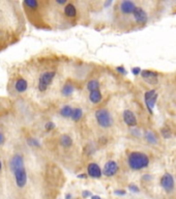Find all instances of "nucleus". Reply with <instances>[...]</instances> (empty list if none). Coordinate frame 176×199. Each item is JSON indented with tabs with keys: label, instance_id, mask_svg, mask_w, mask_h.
Returning <instances> with one entry per match:
<instances>
[{
	"label": "nucleus",
	"instance_id": "11",
	"mask_svg": "<svg viewBox=\"0 0 176 199\" xmlns=\"http://www.w3.org/2000/svg\"><path fill=\"white\" fill-rule=\"evenodd\" d=\"M87 175L93 178H100L103 175V172L96 163H90L87 166Z\"/></svg>",
	"mask_w": 176,
	"mask_h": 199
},
{
	"label": "nucleus",
	"instance_id": "33",
	"mask_svg": "<svg viewBox=\"0 0 176 199\" xmlns=\"http://www.w3.org/2000/svg\"><path fill=\"white\" fill-rule=\"evenodd\" d=\"M144 180H151V176H149V175H144L143 177H142Z\"/></svg>",
	"mask_w": 176,
	"mask_h": 199
},
{
	"label": "nucleus",
	"instance_id": "32",
	"mask_svg": "<svg viewBox=\"0 0 176 199\" xmlns=\"http://www.w3.org/2000/svg\"><path fill=\"white\" fill-rule=\"evenodd\" d=\"M87 176H88V175H87L86 173H81V174H79V175H78L79 178H86Z\"/></svg>",
	"mask_w": 176,
	"mask_h": 199
},
{
	"label": "nucleus",
	"instance_id": "21",
	"mask_svg": "<svg viewBox=\"0 0 176 199\" xmlns=\"http://www.w3.org/2000/svg\"><path fill=\"white\" fill-rule=\"evenodd\" d=\"M86 87L89 91L98 90V88H100V83H98V81H96V80H90V81H88V83H87Z\"/></svg>",
	"mask_w": 176,
	"mask_h": 199
},
{
	"label": "nucleus",
	"instance_id": "13",
	"mask_svg": "<svg viewBox=\"0 0 176 199\" xmlns=\"http://www.w3.org/2000/svg\"><path fill=\"white\" fill-rule=\"evenodd\" d=\"M63 13L65 17H68V19H74L77 17V8L75 4L72 2H68L63 7Z\"/></svg>",
	"mask_w": 176,
	"mask_h": 199
},
{
	"label": "nucleus",
	"instance_id": "17",
	"mask_svg": "<svg viewBox=\"0 0 176 199\" xmlns=\"http://www.w3.org/2000/svg\"><path fill=\"white\" fill-rule=\"evenodd\" d=\"M74 91H75V86H74L72 83H70V82L65 83V84L62 86V88H61V94L64 96H70Z\"/></svg>",
	"mask_w": 176,
	"mask_h": 199
},
{
	"label": "nucleus",
	"instance_id": "25",
	"mask_svg": "<svg viewBox=\"0 0 176 199\" xmlns=\"http://www.w3.org/2000/svg\"><path fill=\"white\" fill-rule=\"evenodd\" d=\"M141 70L139 66H136V68H132V73H133V75H135V76H138V75L141 74Z\"/></svg>",
	"mask_w": 176,
	"mask_h": 199
},
{
	"label": "nucleus",
	"instance_id": "8",
	"mask_svg": "<svg viewBox=\"0 0 176 199\" xmlns=\"http://www.w3.org/2000/svg\"><path fill=\"white\" fill-rule=\"evenodd\" d=\"M117 171H118V164L115 161H113V160H110V161H108L105 164L104 170L102 172H103L104 175L110 177L116 174Z\"/></svg>",
	"mask_w": 176,
	"mask_h": 199
},
{
	"label": "nucleus",
	"instance_id": "23",
	"mask_svg": "<svg viewBox=\"0 0 176 199\" xmlns=\"http://www.w3.org/2000/svg\"><path fill=\"white\" fill-rule=\"evenodd\" d=\"M161 133H162L163 137H164V138H166V139H169V138H171V136H172V133H171V131L169 130L168 128L161 129Z\"/></svg>",
	"mask_w": 176,
	"mask_h": 199
},
{
	"label": "nucleus",
	"instance_id": "16",
	"mask_svg": "<svg viewBox=\"0 0 176 199\" xmlns=\"http://www.w3.org/2000/svg\"><path fill=\"white\" fill-rule=\"evenodd\" d=\"M103 98V96L100 93V89L98 90H94V91H90L89 92V100L91 103L93 104H98Z\"/></svg>",
	"mask_w": 176,
	"mask_h": 199
},
{
	"label": "nucleus",
	"instance_id": "5",
	"mask_svg": "<svg viewBox=\"0 0 176 199\" xmlns=\"http://www.w3.org/2000/svg\"><path fill=\"white\" fill-rule=\"evenodd\" d=\"M157 100V93L155 89L148 90L144 94V102L146 104L147 110L149 111V113H152V109L155 107V103Z\"/></svg>",
	"mask_w": 176,
	"mask_h": 199
},
{
	"label": "nucleus",
	"instance_id": "35",
	"mask_svg": "<svg viewBox=\"0 0 176 199\" xmlns=\"http://www.w3.org/2000/svg\"><path fill=\"white\" fill-rule=\"evenodd\" d=\"M65 198H66V199H70V198H72V195H70V194H66Z\"/></svg>",
	"mask_w": 176,
	"mask_h": 199
},
{
	"label": "nucleus",
	"instance_id": "29",
	"mask_svg": "<svg viewBox=\"0 0 176 199\" xmlns=\"http://www.w3.org/2000/svg\"><path fill=\"white\" fill-rule=\"evenodd\" d=\"M91 197L92 196V194L90 193L89 191H87V190H85V191H83L82 192V197H83V198H87V197Z\"/></svg>",
	"mask_w": 176,
	"mask_h": 199
},
{
	"label": "nucleus",
	"instance_id": "10",
	"mask_svg": "<svg viewBox=\"0 0 176 199\" xmlns=\"http://www.w3.org/2000/svg\"><path fill=\"white\" fill-rule=\"evenodd\" d=\"M141 76L146 82H148L149 84L155 85L157 84V73L152 71H148V70H144L141 71Z\"/></svg>",
	"mask_w": 176,
	"mask_h": 199
},
{
	"label": "nucleus",
	"instance_id": "1",
	"mask_svg": "<svg viewBox=\"0 0 176 199\" xmlns=\"http://www.w3.org/2000/svg\"><path fill=\"white\" fill-rule=\"evenodd\" d=\"M8 168L14 176L17 187L20 189L24 188L27 184L28 175L23 155H21L20 153H16L11 155L8 161Z\"/></svg>",
	"mask_w": 176,
	"mask_h": 199
},
{
	"label": "nucleus",
	"instance_id": "24",
	"mask_svg": "<svg viewBox=\"0 0 176 199\" xmlns=\"http://www.w3.org/2000/svg\"><path fill=\"white\" fill-rule=\"evenodd\" d=\"M128 189H130V191H132V192H134V193H138L139 191H140V189L137 187L136 185H128Z\"/></svg>",
	"mask_w": 176,
	"mask_h": 199
},
{
	"label": "nucleus",
	"instance_id": "9",
	"mask_svg": "<svg viewBox=\"0 0 176 199\" xmlns=\"http://www.w3.org/2000/svg\"><path fill=\"white\" fill-rule=\"evenodd\" d=\"M137 7L136 3L130 0H123L119 2V9L122 14L124 15H130L133 14L135 8Z\"/></svg>",
	"mask_w": 176,
	"mask_h": 199
},
{
	"label": "nucleus",
	"instance_id": "20",
	"mask_svg": "<svg viewBox=\"0 0 176 199\" xmlns=\"http://www.w3.org/2000/svg\"><path fill=\"white\" fill-rule=\"evenodd\" d=\"M82 116H83V111L80 108H75L73 109V113L70 115V118L74 120V121H79L81 119Z\"/></svg>",
	"mask_w": 176,
	"mask_h": 199
},
{
	"label": "nucleus",
	"instance_id": "12",
	"mask_svg": "<svg viewBox=\"0 0 176 199\" xmlns=\"http://www.w3.org/2000/svg\"><path fill=\"white\" fill-rule=\"evenodd\" d=\"M123 120L126 125L128 127H136L137 125V118H136V115L133 111L126 109L123 111Z\"/></svg>",
	"mask_w": 176,
	"mask_h": 199
},
{
	"label": "nucleus",
	"instance_id": "30",
	"mask_svg": "<svg viewBox=\"0 0 176 199\" xmlns=\"http://www.w3.org/2000/svg\"><path fill=\"white\" fill-rule=\"evenodd\" d=\"M4 141H5V137H4L3 133L0 132V145H2L3 143H4Z\"/></svg>",
	"mask_w": 176,
	"mask_h": 199
},
{
	"label": "nucleus",
	"instance_id": "3",
	"mask_svg": "<svg viewBox=\"0 0 176 199\" xmlns=\"http://www.w3.org/2000/svg\"><path fill=\"white\" fill-rule=\"evenodd\" d=\"M94 116L98 123L102 128H105V129L110 128L113 125V117H112L111 113L109 112V110L106 109V108L98 109L95 111Z\"/></svg>",
	"mask_w": 176,
	"mask_h": 199
},
{
	"label": "nucleus",
	"instance_id": "14",
	"mask_svg": "<svg viewBox=\"0 0 176 199\" xmlns=\"http://www.w3.org/2000/svg\"><path fill=\"white\" fill-rule=\"evenodd\" d=\"M27 87H28L27 80H25L24 78H22V77L18 78V80H17L16 83H15V89H16V91L22 93V92H24V91H26Z\"/></svg>",
	"mask_w": 176,
	"mask_h": 199
},
{
	"label": "nucleus",
	"instance_id": "36",
	"mask_svg": "<svg viewBox=\"0 0 176 199\" xmlns=\"http://www.w3.org/2000/svg\"><path fill=\"white\" fill-rule=\"evenodd\" d=\"M1 169H2V163H1V161H0V171H1Z\"/></svg>",
	"mask_w": 176,
	"mask_h": 199
},
{
	"label": "nucleus",
	"instance_id": "22",
	"mask_svg": "<svg viewBox=\"0 0 176 199\" xmlns=\"http://www.w3.org/2000/svg\"><path fill=\"white\" fill-rule=\"evenodd\" d=\"M27 144L31 147H34V148H39L41 147V144H39V142L37 140L33 139V138H28L27 139Z\"/></svg>",
	"mask_w": 176,
	"mask_h": 199
},
{
	"label": "nucleus",
	"instance_id": "31",
	"mask_svg": "<svg viewBox=\"0 0 176 199\" xmlns=\"http://www.w3.org/2000/svg\"><path fill=\"white\" fill-rule=\"evenodd\" d=\"M132 134H133V135H135V136H138V137L141 136L140 131H139V130H132Z\"/></svg>",
	"mask_w": 176,
	"mask_h": 199
},
{
	"label": "nucleus",
	"instance_id": "26",
	"mask_svg": "<svg viewBox=\"0 0 176 199\" xmlns=\"http://www.w3.org/2000/svg\"><path fill=\"white\" fill-rule=\"evenodd\" d=\"M54 128H55V125L53 123H47L46 125H45V129H46L47 131H51V130H53Z\"/></svg>",
	"mask_w": 176,
	"mask_h": 199
},
{
	"label": "nucleus",
	"instance_id": "27",
	"mask_svg": "<svg viewBox=\"0 0 176 199\" xmlns=\"http://www.w3.org/2000/svg\"><path fill=\"white\" fill-rule=\"evenodd\" d=\"M116 71L118 72V73H120L121 75H126V70H125L123 66H117Z\"/></svg>",
	"mask_w": 176,
	"mask_h": 199
},
{
	"label": "nucleus",
	"instance_id": "19",
	"mask_svg": "<svg viewBox=\"0 0 176 199\" xmlns=\"http://www.w3.org/2000/svg\"><path fill=\"white\" fill-rule=\"evenodd\" d=\"M59 113L62 117L68 118V117H70V115H72V113H73V108H72L70 106H68V105H65V106H63L62 108L60 109Z\"/></svg>",
	"mask_w": 176,
	"mask_h": 199
},
{
	"label": "nucleus",
	"instance_id": "15",
	"mask_svg": "<svg viewBox=\"0 0 176 199\" xmlns=\"http://www.w3.org/2000/svg\"><path fill=\"white\" fill-rule=\"evenodd\" d=\"M59 143L62 147L68 148L73 145V139L70 138V136L68 135V134H62V135L59 137Z\"/></svg>",
	"mask_w": 176,
	"mask_h": 199
},
{
	"label": "nucleus",
	"instance_id": "18",
	"mask_svg": "<svg viewBox=\"0 0 176 199\" xmlns=\"http://www.w3.org/2000/svg\"><path fill=\"white\" fill-rule=\"evenodd\" d=\"M144 138H145V140L148 142L149 144H152V145L157 144V138L153 132L146 131L145 133H144Z\"/></svg>",
	"mask_w": 176,
	"mask_h": 199
},
{
	"label": "nucleus",
	"instance_id": "6",
	"mask_svg": "<svg viewBox=\"0 0 176 199\" xmlns=\"http://www.w3.org/2000/svg\"><path fill=\"white\" fill-rule=\"evenodd\" d=\"M161 186H162L164 190L166 192H172L174 190V187H175V183H174V177L170 173H165L163 175L162 178H161Z\"/></svg>",
	"mask_w": 176,
	"mask_h": 199
},
{
	"label": "nucleus",
	"instance_id": "34",
	"mask_svg": "<svg viewBox=\"0 0 176 199\" xmlns=\"http://www.w3.org/2000/svg\"><path fill=\"white\" fill-rule=\"evenodd\" d=\"M91 199H102V198H100V196H98V195H92Z\"/></svg>",
	"mask_w": 176,
	"mask_h": 199
},
{
	"label": "nucleus",
	"instance_id": "4",
	"mask_svg": "<svg viewBox=\"0 0 176 199\" xmlns=\"http://www.w3.org/2000/svg\"><path fill=\"white\" fill-rule=\"evenodd\" d=\"M55 73L54 71H47L43 72V74L39 76L38 79V89L39 91H46L47 88L49 87V85L52 83L53 79L55 78Z\"/></svg>",
	"mask_w": 176,
	"mask_h": 199
},
{
	"label": "nucleus",
	"instance_id": "2",
	"mask_svg": "<svg viewBox=\"0 0 176 199\" xmlns=\"http://www.w3.org/2000/svg\"><path fill=\"white\" fill-rule=\"evenodd\" d=\"M127 164L130 169L141 170L148 166L149 158L146 153L141 151H133L127 157Z\"/></svg>",
	"mask_w": 176,
	"mask_h": 199
},
{
	"label": "nucleus",
	"instance_id": "28",
	"mask_svg": "<svg viewBox=\"0 0 176 199\" xmlns=\"http://www.w3.org/2000/svg\"><path fill=\"white\" fill-rule=\"evenodd\" d=\"M114 194H115V195H120V196H123V195H125V194H126V191H124V190H116V191H114Z\"/></svg>",
	"mask_w": 176,
	"mask_h": 199
},
{
	"label": "nucleus",
	"instance_id": "7",
	"mask_svg": "<svg viewBox=\"0 0 176 199\" xmlns=\"http://www.w3.org/2000/svg\"><path fill=\"white\" fill-rule=\"evenodd\" d=\"M134 19L138 24L140 25H144L146 24L147 20H148V16H147V13L144 11L143 8L140 7V6H137L135 8V11L133 13Z\"/></svg>",
	"mask_w": 176,
	"mask_h": 199
}]
</instances>
